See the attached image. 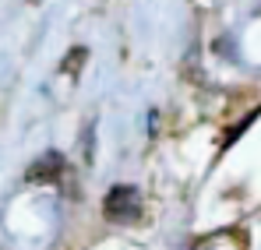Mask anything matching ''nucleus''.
I'll use <instances>...</instances> for the list:
<instances>
[{
	"instance_id": "nucleus-3",
	"label": "nucleus",
	"mask_w": 261,
	"mask_h": 250,
	"mask_svg": "<svg viewBox=\"0 0 261 250\" xmlns=\"http://www.w3.org/2000/svg\"><path fill=\"white\" fill-rule=\"evenodd\" d=\"M85 57H88V53L82 49V46H78V49H71V57L64 60V71H67V74H78V67H82V60H85Z\"/></svg>"
},
{
	"instance_id": "nucleus-1",
	"label": "nucleus",
	"mask_w": 261,
	"mask_h": 250,
	"mask_svg": "<svg viewBox=\"0 0 261 250\" xmlns=\"http://www.w3.org/2000/svg\"><path fill=\"white\" fill-rule=\"evenodd\" d=\"M102 215H106V222L134 226L141 218V194H138V187H110V194L102 201Z\"/></svg>"
},
{
	"instance_id": "nucleus-2",
	"label": "nucleus",
	"mask_w": 261,
	"mask_h": 250,
	"mask_svg": "<svg viewBox=\"0 0 261 250\" xmlns=\"http://www.w3.org/2000/svg\"><path fill=\"white\" fill-rule=\"evenodd\" d=\"M60 176H64V155H60V152L39 155V159L29 166V173H25L29 183H57Z\"/></svg>"
}]
</instances>
